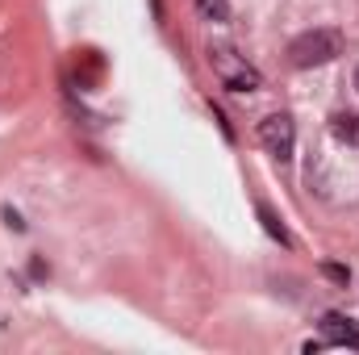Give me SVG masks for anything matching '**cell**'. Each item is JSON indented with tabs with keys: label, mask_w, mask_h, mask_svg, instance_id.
Masks as SVG:
<instances>
[{
	"label": "cell",
	"mask_w": 359,
	"mask_h": 355,
	"mask_svg": "<svg viewBox=\"0 0 359 355\" xmlns=\"http://www.w3.org/2000/svg\"><path fill=\"white\" fill-rule=\"evenodd\" d=\"M4 222H8V226H13V230H25V222H21V217H17V213H13V209H4Z\"/></svg>",
	"instance_id": "cell-9"
},
{
	"label": "cell",
	"mask_w": 359,
	"mask_h": 355,
	"mask_svg": "<svg viewBox=\"0 0 359 355\" xmlns=\"http://www.w3.org/2000/svg\"><path fill=\"white\" fill-rule=\"evenodd\" d=\"M259 217H264V230H268L271 239H280V243H288V230H284V226H280V217H276V213H271L268 205H259Z\"/></svg>",
	"instance_id": "cell-7"
},
{
	"label": "cell",
	"mask_w": 359,
	"mask_h": 355,
	"mask_svg": "<svg viewBox=\"0 0 359 355\" xmlns=\"http://www.w3.org/2000/svg\"><path fill=\"white\" fill-rule=\"evenodd\" d=\"M326 276L339 280V284H347V267H339V264H326Z\"/></svg>",
	"instance_id": "cell-8"
},
{
	"label": "cell",
	"mask_w": 359,
	"mask_h": 355,
	"mask_svg": "<svg viewBox=\"0 0 359 355\" xmlns=\"http://www.w3.org/2000/svg\"><path fill=\"white\" fill-rule=\"evenodd\" d=\"M330 134L347 147H359V113H334L330 117Z\"/></svg>",
	"instance_id": "cell-5"
},
{
	"label": "cell",
	"mask_w": 359,
	"mask_h": 355,
	"mask_svg": "<svg viewBox=\"0 0 359 355\" xmlns=\"http://www.w3.org/2000/svg\"><path fill=\"white\" fill-rule=\"evenodd\" d=\"M322 335L334 347H355L359 351V326H351V318H343V314H326L322 318Z\"/></svg>",
	"instance_id": "cell-4"
},
{
	"label": "cell",
	"mask_w": 359,
	"mask_h": 355,
	"mask_svg": "<svg viewBox=\"0 0 359 355\" xmlns=\"http://www.w3.org/2000/svg\"><path fill=\"white\" fill-rule=\"evenodd\" d=\"M339 55H343V34L339 29H309V34L292 38V46H288L292 67H322Z\"/></svg>",
	"instance_id": "cell-1"
},
{
	"label": "cell",
	"mask_w": 359,
	"mask_h": 355,
	"mask_svg": "<svg viewBox=\"0 0 359 355\" xmlns=\"http://www.w3.org/2000/svg\"><path fill=\"white\" fill-rule=\"evenodd\" d=\"M259 142L268 147V155H276L280 163H288L292 159V147H297V126H292V117H284V113H271L259 121Z\"/></svg>",
	"instance_id": "cell-3"
},
{
	"label": "cell",
	"mask_w": 359,
	"mask_h": 355,
	"mask_svg": "<svg viewBox=\"0 0 359 355\" xmlns=\"http://www.w3.org/2000/svg\"><path fill=\"white\" fill-rule=\"evenodd\" d=\"M196 13H201L205 21L222 25V21H230V0H196Z\"/></svg>",
	"instance_id": "cell-6"
},
{
	"label": "cell",
	"mask_w": 359,
	"mask_h": 355,
	"mask_svg": "<svg viewBox=\"0 0 359 355\" xmlns=\"http://www.w3.org/2000/svg\"><path fill=\"white\" fill-rule=\"evenodd\" d=\"M209 63H213L222 88H230V92H255L259 84H264L259 72H255L247 59H238L230 46H213V51H209Z\"/></svg>",
	"instance_id": "cell-2"
},
{
	"label": "cell",
	"mask_w": 359,
	"mask_h": 355,
	"mask_svg": "<svg viewBox=\"0 0 359 355\" xmlns=\"http://www.w3.org/2000/svg\"><path fill=\"white\" fill-rule=\"evenodd\" d=\"M355 88H359V67H355Z\"/></svg>",
	"instance_id": "cell-10"
}]
</instances>
